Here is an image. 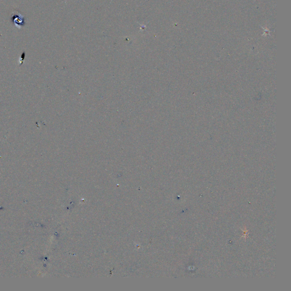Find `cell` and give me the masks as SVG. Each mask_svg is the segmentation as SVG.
Listing matches in <instances>:
<instances>
[{
  "label": "cell",
  "mask_w": 291,
  "mask_h": 291,
  "mask_svg": "<svg viewBox=\"0 0 291 291\" xmlns=\"http://www.w3.org/2000/svg\"><path fill=\"white\" fill-rule=\"evenodd\" d=\"M11 19L15 26L19 29H21L25 26V21L24 16L21 15L20 13H17L16 14H13L11 17Z\"/></svg>",
  "instance_id": "6da1fadb"
}]
</instances>
